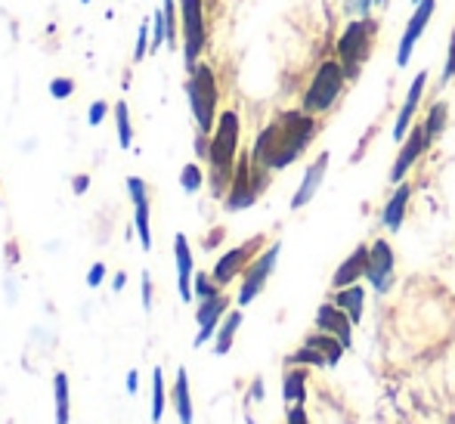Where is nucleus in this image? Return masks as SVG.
Segmentation results:
<instances>
[{"label": "nucleus", "mask_w": 455, "mask_h": 424, "mask_svg": "<svg viewBox=\"0 0 455 424\" xmlns=\"http://www.w3.org/2000/svg\"><path fill=\"white\" fill-rule=\"evenodd\" d=\"M313 137H316V121L310 118V112H304V108L282 112L258 133L251 158L254 164L267 171H285L291 162H298L300 152L313 143Z\"/></svg>", "instance_id": "f257e3e1"}, {"label": "nucleus", "mask_w": 455, "mask_h": 424, "mask_svg": "<svg viewBox=\"0 0 455 424\" xmlns=\"http://www.w3.org/2000/svg\"><path fill=\"white\" fill-rule=\"evenodd\" d=\"M239 115L235 112H223L217 118L214 137L208 146V162H211V189L214 196H227L229 183H233L235 173V156H239Z\"/></svg>", "instance_id": "f03ea898"}, {"label": "nucleus", "mask_w": 455, "mask_h": 424, "mask_svg": "<svg viewBox=\"0 0 455 424\" xmlns=\"http://www.w3.org/2000/svg\"><path fill=\"white\" fill-rule=\"evenodd\" d=\"M186 96H189V108L198 133H211L217 124V96H220L217 93L214 68L198 62L189 72V81H186Z\"/></svg>", "instance_id": "7ed1b4c3"}, {"label": "nucleus", "mask_w": 455, "mask_h": 424, "mask_svg": "<svg viewBox=\"0 0 455 424\" xmlns=\"http://www.w3.org/2000/svg\"><path fill=\"white\" fill-rule=\"evenodd\" d=\"M378 35V22L369 16L354 19V22L344 28L341 41H338V62H341L347 81H356L365 66V60L371 56V41Z\"/></svg>", "instance_id": "20e7f679"}, {"label": "nucleus", "mask_w": 455, "mask_h": 424, "mask_svg": "<svg viewBox=\"0 0 455 424\" xmlns=\"http://www.w3.org/2000/svg\"><path fill=\"white\" fill-rule=\"evenodd\" d=\"M264 186H267V168L254 164L251 156H242V162H235L233 183H229L227 192V211L251 208L260 198V192H264Z\"/></svg>", "instance_id": "39448f33"}, {"label": "nucleus", "mask_w": 455, "mask_h": 424, "mask_svg": "<svg viewBox=\"0 0 455 424\" xmlns=\"http://www.w3.org/2000/svg\"><path fill=\"white\" fill-rule=\"evenodd\" d=\"M344 81H347V75H344L341 62H335V60L323 62V66L316 68V75H313L307 93H304V112H310V115L313 112H329V108L335 106L338 96H341Z\"/></svg>", "instance_id": "423d86ee"}, {"label": "nucleus", "mask_w": 455, "mask_h": 424, "mask_svg": "<svg viewBox=\"0 0 455 424\" xmlns=\"http://www.w3.org/2000/svg\"><path fill=\"white\" fill-rule=\"evenodd\" d=\"M180 22H183V60L186 72L198 66V56L204 50V0H180Z\"/></svg>", "instance_id": "0eeeda50"}, {"label": "nucleus", "mask_w": 455, "mask_h": 424, "mask_svg": "<svg viewBox=\"0 0 455 424\" xmlns=\"http://www.w3.org/2000/svg\"><path fill=\"white\" fill-rule=\"evenodd\" d=\"M279 254H282V242H273V245L267 248L264 254H258L251 263H248L245 279H242V288H239V307H248L260 292H264L267 279H270L273 269H275V260H279Z\"/></svg>", "instance_id": "6e6552de"}, {"label": "nucleus", "mask_w": 455, "mask_h": 424, "mask_svg": "<svg viewBox=\"0 0 455 424\" xmlns=\"http://www.w3.org/2000/svg\"><path fill=\"white\" fill-rule=\"evenodd\" d=\"M260 245H264V236H254V239H248L245 245L233 248V252H227L220 257V260L214 263V269H211V276H214L217 285H229V282L235 279V276L242 273V269H248V263L258 257Z\"/></svg>", "instance_id": "1a4fd4ad"}, {"label": "nucleus", "mask_w": 455, "mask_h": 424, "mask_svg": "<svg viewBox=\"0 0 455 424\" xmlns=\"http://www.w3.org/2000/svg\"><path fill=\"white\" fill-rule=\"evenodd\" d=\"M394 248L387 245L384 239L371 242L369 245V269H365V279L371 282V288H375L378 294L390 292V285H394Z\"/></svg>", "instance_id": "9d476101"}, {"label": "nucleus", "mask_w": 455, "mask_h": 424, "mask_svg": "<svg viewBox=\"0 0 455 424\" xmlns=\"http://www.w3.org/2000/svg\"><path fill=\"white\" fill-rule=\"evenodd\" d=\"M434 6H437V0H419V6H415L412 19H409L406 31H403V37H400V50H396V66L400 68H406L409 60H412V50H415V44H419V37L425 35L427 22H431Z\"/></svg>", "instance_id": "9b49d317"}, {"label": "nucleus", "mask_w": 455, "mask_h": 424, "mask_svg": "<svg viewBox=\"0 0 455 424\" xmlns=\"http://www.w3.org/2000/svg\"><path fill=\"white\" fill-rule=\"evenodd\" d=\"M227 310H229V298L223 292L214 294V298H208V300H198V310H196V323H198L196 347H202L204 340L214 338V332L220 329Z\"/></svg>", "instance_id": "f8f14e48"}, {"label": "nucleus", "mask_w": 455, "mask_h": 424, "mask_svg": "<svg viewBox=\"0 0 455 424\" xmlns=\"http://www.w3.org/2000/svg\"><path fill=\"white\" fill-rule=\"evenodd\" d=\"M431 146V140H427V133H425V124L421 127H415L412 133H409L406 140H403V149H400V156H396V162H394V168H390V180L394 183H403V177L409 173V168H412L415 162L421 158V152Z\"/></svg>", "instance_id": "ddd939ff"}, {"label": "nucleus", "mask_w": 455, "mask_h": 424, "mask_svg": "<svg viewBox=\"0 0 455 424\" xmlns=\"http://www.w3.org/2000/svg\"><path fill=\"white\" fill-rule=\"evenodd\" d=\"M325 171H329V152H323V156H319L316 162L304 171V180H300L298 192H294V198H291V211H300L304 204L313 202V196H316L319 186H323Z\"/></svg>", "instance_id": "4468645a"}, {"label": "nucleus", "mask_w": 455, "mask_h": 424, "mask_svg": "<svg viewBox=\"0 0 455 424\" xmlns=\"http://www.w3.org/2000/svg\"><path fill=\"white\" fill-rule=\"evenodd\" d=\"M350 325H354V323H350V316L338 304H323L316 310V329L335 335L344 347L354 344V338H350Z\"/></svg>", "instance_id": "2eb2a0df"}, {"label": "nucleus", "mask_w": 455, "mask_h": 424, "mask_svg": "<svg viewBox=\"0 0 455 424\" xmlns=\"http://www.w3.org/2000/svg\"><path fill=\"white\" fill-rule=\"evenodd\" d=\"M425 87H427V72H419V75L412 78V84H409V93H406V102H403L400 115H396V124H394V140H396V143H403V133H406V131H409V124H412L415 108H419Z\"/></svg>", "instance_id": "dca6fc26"}, {"label": "nucleus", "mask_w": 455, "mask_h": 424, "mask_svg": "<svg viewBox=\"0 0 455 424\" xmlns=\"http://www.w3.org/2000/svg\"><path fill=\"white\" fill-rule=\"evenodd\" d=\"M174 260H177V292H180L183 304H189L192 300V248L183 233L174 236Z\"/></svg>", "instance_id": "f3484780"}, {"label": "nucleus", "mask_w": 455, "mask_h": 424, "mask_svg": "<svg viewBox=\"0 0 455 424\" xmlns=\"http://www.w3.org/2000/svg\"><path fill=\"white\" fill-rule=\"evenodd\" d=\"M365 269H369V248L360 245L354 254L347 257V260L341 263V267L335 269V276H331V285H335V288L356 285V282L365 276Z\"/></svg>", "instance_id": "a211bd4d"}, {"label": "nucleus", "mask_w": 455, "mask_h": 424, "mask_svg": "<svg viewBox=\"0 0 455 424\" xmlns=\"http://www.w3.org/2000/svg\"><path fill=\"white\" fill-rule=\"evenodd\" d=\"M409 196H412V186H409V183H396V189H394V196H390V202L384 204L381 220H384V227H387L390 233H396V229L403 227V217H406Z\"/></svg>", "instance_id": "6ab92c4d"}, {"label": "nucleus", "mask_w": 455, "mask_h": 424, "mask_svg": "<svg viewBox=\"0 0 455 424\" xmlns=\"http://www.w3.org/2000/svg\"><path fill=\"white\" fill-rule=\"evenodd\" d=\"M171 400H174L180 424H192V394H189V375H186V369H177V381H174V390H171Z\"/></svg>", "instance_id": "aec40b11"}, {"label": "nucleus", "mask_w": 455, "mask_h": 424, "mask_svg": "<svg viewBox=\"0 0 455 424\" xmlns=\"http://www.w3.org/2000/svg\"><path fill=\"white\" fill-rule=\"evenodd\" d=\"M304 344H307V347H313V350H316L319 356H323L329 365H338V363H341L344 350H347V347H344L335 335H329V332H319V335H310V338L304 340Z\"/></svg>", "instance_id": "412c9836"}, {"label": "nucleus", "mask_w": 455, "mask_h": 424, "mask_svg": "<svg viewBox=\"0 0 455 424\" xmlns=\"http://www.w3.org/2000/svg\"><path fill=\"white\" fill-rule=\"evenodd\" d=\"M335 304L341 307L344 313L350 316V323H360L363 319V307H365V292H363V285L356 282V285H347V288H338V298H335Z\"/></svg>", "instance_id": "4be33fe9"}, {"label": "nucleus", "mask_w": 455, "mask_h": 424, "mask_svg": "<svg viewBox=\"0 0 455 424\" xmlns=\"http://www.w3.org/2000/svg\"><path fill=\"white\" fill-rule=\"evenodd\" d=\"M239 325H242V310H233V313H227V316H223L220 329H217V340H214V353H217V356H227V353H229V347H233Z\"/></svg>", "instance_id": "5701e85b"}, {"label": "nucleus", "mask_w": 455, "mask_h": 424, "mask_svg": "<svg viewBox=\"0 0 455 424\" xmlns=\"http://www.w3.org/2000/svg\"><path fill=\"white\" fill-rule=\"evenodd\" d=\"M53 400H56V424H68V419H72V396H68V375L66 372H56Z\"/></svg>", "instance_id": "b1692460"}, {"label": "nucleus", "mask_w": 455, "mask_h": 424, "mask_svg": "<svg viewBox=\"0 0 455 424\" xmlns=\"http://www.w3.org/2000/svg\"><path fill=\"white\" fill-rule=\"evenodd\" d=\"M282 396H285L288 406H298L307 400V372L304 369H291L282 381Z\"/></svg>", "instance_id": "393cba45"}, {"label": "nucleus", "mask_w": 455, "mask_h": 424, "mask_svg": "<svg viewBox=\"0 0 455 424\" xmlns=\"http://www.w3.org/2000/svg\"><path fill=\"white\" fill-rule=\"evenodd\" d=\"M115 127H118V146L121 149H131L133 146V124H131V108H127L124 100L115 102Z\"/></svg>", "instance_id": "a878e982"}, {"label": "nucleus", "mask_w": 455, "mask_h": 424, "mask_svg": "<svg viewBox=\"0 0 455 424\" xmlns=\"http://www.w3.org/2000/svg\"><path fill=\"white\" fill-rule=\"evenodd\" d=\"M133 229H137L140 242H143V252L152 248V229H149V202L133 204Z\"/></svg>", "instance_id": "bb28decb"}, {"label": "nucleus", "mask_w": 455, "mask_h": 424, "mask_svg": "<svg viewBox=\"0 0 455 424\" xmlns=\"http://www.w3.org/2000/svg\"><path fill=\"white\" fill-rule=\"evenodd\" d=\"M446 115H450V108H446V102H434L431 112H427L425 133H427V140H431V143L440 137V133H443V127H446Z\"/></svg>", "instance_id": "cd10ccee"}, {"label": "nucleus", "mask_w": 455, "mask_h": 424, "mask_svg": "<svg viewBox=\"0 0 455 424\" xmlns=\"http://www.w3.org/2000/svg\"><path fill=\"white\" fill-rule=\"evenodd\" d=\"M164 419V372L152 369V421Z\"/></svg>", "instance_id": "c85d7f7f"}, {"label": "nucleus", "mask_w": 455, "mask_h": 424, "mask_svg": "<svg viewBox=\"0 0 455 424\" xmlns=\"http://www.w3.org/2000/svg\"><path fill=\"white\" fill-rule=\"evenodd\" d=\"M192 294H196L198 300H208V298H214V294H220V285L214 282V276L196 273L192 276Z\"/></svg>", "instance_id": "c756f323"}, {"label": "nucleus", "mask_w": 455, "mask_h": 424, "mask_svg": "<svg viewBox=\"0 0 455 424\" xmlns=\"http://www.w3.org/2000/svg\"><path fill=\"white\" fill-rule=\"evenodd\" d=\"M152 53V19H143L137 31V50H133V62H143V56Z\"/></svg>", "instance_id": "7c9ffc66"}, {"label": "nucleus", "mask_w": 455, "mask_h": 424, "mask_svg": "<svg viewBox=\"0 0 455 424\" xmlns=\"http://www.w3.org/2000/svg\"><path fill=\"white\" fill-rule=\"evenodd\" d=\"M202 183H204V173L198 164H186V168L180 171V186H183V192H198L202 189Z\"/></svg>", "instance_id": "2f4dec72"}, {"label": "nucleus", "mask_w": 455, "mask_h": 424, "mask_svg": "<svg viewBox=\"0 0 455 424\" xmlns=\"http://www.w3.org/2000/svg\"><path fill=\"white\" fill-rule=\"evenodd\" d=\"M162 12H164V22H168V47L177 44V6L174 0H162Z\"/></svg>", "instance_id": "473e14b6"}, {"label": "nucleus", "mask_w": 455, "mask_h": 424, "mask_svg": "<svg viewBox=\"0 0 455 424\" xmlns=\"http://www.w3.org/2000/svg\"><path fill=\"white\" fill-rule=\"evenodd\" d=\"M50 96H53V100H68V96L75 93V81L72 78H66V75H62V78H53L50 81Z\"/></svg>", "instance_id": "72a5a7b5"}, {"label": "nucleus", "mask_w": 455, "mask_h": 424, "mask_svg": "<svg viewBox=\"0 0 455 424\" xmlns=\"http://www.w3.org/2000/svg\"><path fill=\"white\" fill-rule=\"evenodd\" d=\"M127 192H131V202H133V204L149 202V186H146V180H140V177H127Z\"/></svg>", "instance_id": "f704fd0d"}, {"label": "nucleus", "mask_w": 455, "mask_h": 424, "mask_svg": "<svg viewBox=\"0 0 455 424\" xmlns=\"http://www.w3.org/2000/svg\"><path fill=\"white\" fill-rule=\"evenodd\" d=\"M108 102L106 100H96V102H91V108H87V124L91 127H100L102 121H106V115H108Z\"/></svg>", "instance_id": "c9c22d12"}, {"label": "nucleus", "mask_w": 455, "mask_h": 424, "mask_svg": "<svg viewBox=\"0 0 455 424\" xmlns=\"http://www.w3.org/2000/svg\"><path fill=\"white\" fill-rule=\"evenodd\" d=\"M102 279H106V263H93L91 269H87V285L91 288H100Z\"/></svg>", "instance_id": "e433bc0d"}, {"label": "nucleus", "mask_w": 455, "mask_h": 424, "mask_svg": "<svg viewBox=\"0 0 455 424\" xmlns=\"http://www.w3.org/2000/svg\"><path fill=\"white\" fill-rule=\"evenodd\" d=\"M443 78H446V81H452V78H455V28H452V37H450V53H446Z\"/></svg>", "instance_id": "4c0bfd02"}, {"label": "nucleus", "mask_w": 455, "mask_h": 424, "mask_svg": "<svg viewBox=\"0 0 455 424\" xmlns=\"http://www.w3.org/2000/svg\"><path fill=\"white\" fill-rule=\"evenodd\" d=\"M91 189V173H75L72 177V192L75 196H84Z\"/></svg>", "instance_id": "58836bf2"}, {"label": "nucleus", "mask_w": 455, "mask_h": 424, "mask_svg": "<svg viewBox=\"0 0 455 424\" xmlns=\"http://www.w3.org/2000/svg\"><path fill=\"white\" fill-rule=\"evenodd\" d=\"M375 4V0H347V10L354 12L356 19H363V16H369V6Z\"/></svg>", "instance_id": "ea45409f"}, {"label": "nucleus", "mask_w": 455, "mask_h": 424, "mask_svg": "<svg viewBox=\"0 0 455 424\" xmlns=\"http://www.w3.org/2000/svg\"><path fill=\"white\" fill-rule=\"evenodd\" d=\"M288 424H310V419H307V412H304V403L288 409Z\"/></svg>", "instance_id": "a19ab883"}, {"label": "nucleus", "mask_w": 455, "mask_h": 424, "mask_svg": "<svg viewBox=\"0 0 455 424\" xmlns=\"http://www.w3.org/2000/svg\"><path fill=\"white\" fill-rule=\"evenodd\" d=\"M143 310H152V276L149 273H143Z\"/></svg>", "instance_id": "79ce46f5"}, {"label": "nucleus", "mask_w": 455, "mask_h": 424, "mask_svg": "<svg viewBox=\"0 0 455 424\" xmlns=\"http://www.w3.org/2000/svg\"><path fill=\"white\" fill-rule=\"evenodd\" d=\"M140 390V375H137V369H131L127 372V394H137Z\"/></svg>", "instance_id": "37998d69"}, {"label": "nucleus", "mask_w": 455, "mask_h": 424, "mask_svg": "<svg viewBox=\"0 0 455 424\" xmlns=\"http://www.w3.org/2000/svg\"><path fill=\"white\" fill-rule=\"evenodd\" d=\"M124 285H127V273H115V279H112V288H115V292H121Z\"/></svg>", "instance_id": "c03bdc74"}, {"label": "nucleus", "mask_w": 455, "mask_h": 424, "mask_svg": "<svg viewBox=\"0 0 455 424\" xmlns=\"http://www.w3.org/2000/svg\"><path fill=\"white\" fill-rule=\"evenodd\" d=\"M251 396H254V400H260V396H264V381H260V378H258V381H254Z\"/></svg>", "instance_id": "a18cd8bd"}, {"label": "nucleus", "mask_w": 455, "mask_h": 424, "mask_svg": "<svg viewBox=\"0 0 455 424\" xmlns=\"http://www.w3.org/2000/svg\"><path fill=\"white\" fill-rule=\"evenodd\" d=\"M375 4H378V6H384V4H387V0H375Z\"/></svg>", "instance_id": "49530a36"}, {"label": "nucleus", "mask_w": 455, "mask_h": 424, "mask_svg": "<svg viewBox=\"0 0 455 424\" xmlns=\"http://www.w3.org/2000/svg\"><path fill=\"white\" fill-rule=\"evenodd\" d=\"M81 4H91V0H81Z\"/></svg>", "instance_id": "de8ad7c7"}]
</instances>
